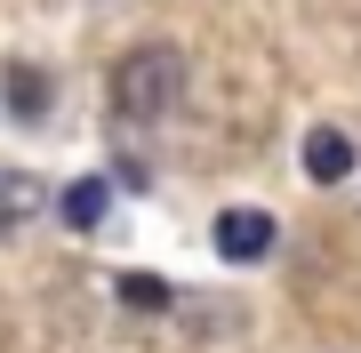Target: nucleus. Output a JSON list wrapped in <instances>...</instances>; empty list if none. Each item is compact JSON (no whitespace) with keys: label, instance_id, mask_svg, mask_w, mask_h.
Wrapping results in <instances>:
<instances>
[{"label":"nucleus","instance_id":"nucleus-1","mask_svg":"<svg viewBox=\"0 0 361 353\" xmlns=\"http://www.w3.org/2000/svg\"><path fill=\"white\" fill-rule=\"evenodd\" d=\"M185 105V56L169 49V40H153V49H129L113 65V113L137 120V129H153V120H169Z\"/></svg>","mask_w":361,"mask_h":353},{"label":"nucleus","instance_id":"nucleus-2","mask_svg":"<svg viewBox=\"0 0 361 353\" xmlns=\"http://www.w3.org/2000/svg\"><path fill=\"white\" fill-rule=\"evenodd\" d=\"M209 241H217V257H225V265H265V257H273V241H281V225H273L265 209H225L217 225H209Z\"/></svg>","mask_w":361,"mask_h":353},{"label":"nucleus","instance_id":"nucleus-3","mask_svg":"<svg viewBox=\"0 0 361 353\" xmlns=\"http://www.w3.org/2000/svg\"><path fill=\"white\" fill-rule=\"evenodd\" d=\"M305 177L313 185H345L353 177V137L345 129H313L305 137Z\"/></svg>","mask_w":361,"mask_h":353},{"label":"nucleus","instance_id":"nucleus-4","mask_svg":"<svg viewBox=\"0 0 361 353\" xmlns=\"http://www.w3.org/2000/svg\"><path fill=\"white\" fill-rule=\"evenodd\" d=\"M56 209H65L73 233H97L104 209H113V185H104V177H80V185H65V201H56Z\"/></svg>","mask_w":361,"mask_h":353},{"label":"nucleus","instance_id":"nucleus-5","mask_svg":"<svg viewBox=\"0 0 361 353\" xmlns=\"http://www.w3.org/2000/svg\"><path fill=\"white\" fill-rule=\"evenodd\" d=\"M0 89H8L16 120H40V113H49V80H40L32 65H0Z\"/></svg>","mask_w":361,"mask_h":353},{"label":"nucleus","instance_id":"nucleus-6","mask_svg":"<svg viewBox=\"0 0 361 353\" xmlns=\"http://www.w3.org/2000/svg\"><path fill=\"white\" fill-rule=\"evenodd\" d=\"M121 305H137V314H161V305H169V281H153V273H121Z\"/></svg>","mask_w":361,"mask_h":353},{"label":"nucleus","instance_id":"nucleus-7","mask_svg":"<svg viewBox=\"0 0 361 353\" xmlns=\"http://www.w3.org/2000/svg\"><path fill=\"white\" fill-rule=\"evenodd\" d=\"M32 201H40V193H32V177H8V185H0V225H16Z\"/></svg>","mask_w":361,"mask_h":353}]
</instances>
